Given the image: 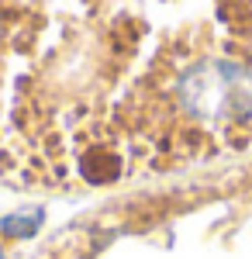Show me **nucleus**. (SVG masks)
I'll return each mask as SVG.
<instances>
[{
	"label": "nucleus",
	"instance_id": "f257e3e1",
	"mask_svg": "<svg viewBox=\"0 0 252 259\" xmlns=\"http://www.w3.org/2000/svg\"><path fill=\"white\" fill-rule=\"evenodd\" d=\"M180 111L200 128H228L252 118V69L238 59H197L173 80Z\"/></svg>",
	"mask_w": 252,
	"mask_h": 259
},
{
	"label": "nucleus",
	"instance_id": "f03ea898",
	"mask_svg": "<svg viewBox=\"0 0 252 259\" xmlns=\"http://www.w3.org/2000/svg\"><path fill=\"white\" fill-rule=\"evenodd\" d=\"M38 225H41V211H21V214L0 218V232L11 235V239H28V235H35Z\"/></svg>",
	"mask_w": 252,
	"mask_h": 259
},
{
	"label": "nucleus",
	"instance_id": "7ed1b4c3",
	"mask_svg": "<svg viewBox=\"0 0 252 259\" xmlns=\"http://www.w3.org/2000/svg\"><path fill=\"white\" fill-rule=\"evenodd\" d=\"M0 259H4V252H0Z\"/></svg>",
	"mask_w": 252,
	"mask_h": 259
}]
</instances>
